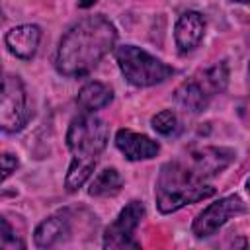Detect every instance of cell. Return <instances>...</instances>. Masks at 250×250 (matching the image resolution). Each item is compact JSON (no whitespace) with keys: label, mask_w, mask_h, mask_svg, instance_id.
<instances>
[{"label":"cell","mask_w":250,"mask_h":250,"mask_svg":"<svg viewBox=\"0 0 250 250\" xmlns=\"http://www.w3.org/2000/svg\"><path fill=\"white\" fill-rule=\"evenodd\" d=\"M76 209L72 207H64L55 211L53 215H49L47 219H43L33 232V240L37 248H53L59 242L66 240L72 234L74 229V219H76Z\"/></svg>","instance_id":"obj_9"},{"label":"cell","mask_w":250,"mask_h":250,"mask_svg":"<svg viewBox=\"0 0 250 250\" xmlns=\"http://www.w3.org/2000/svg\"><path fill=\"white\" fill-rule=\"evenodd\" d=\"M115 41L117 29L104 14L86 16L61 37L55 53V68L68 78L86 76L115 47Z\"/></svg>","instance_id":"obj_1"},{"label":"cell","mask_w":250,"mask_h":250,"mask_svg":"<svg viewBox=\"0 0 250 250\" xmlns=\"http://www.w3.org/2000/svg\"><path fill=\"white\" fill-rule=\"evenodd\" d=\"M115 146L117 150L131 162H141V160H150L160 152V145L158 141L143 135V133H135L131 129H119L115 133Z\"/></svg>","instance_id":"obj_12"},{"label":"cell","mask_w":250,"mask_h":250,"mask_svg":"<svg viewBox=\"0 0 250 250\" xmlns=\"http://www.w3.org/2000/svg\"><path fill=\"white\" fill-rule=\"evenodd\" d=\"M145 219L143 201H129L117 217L105 227L102 246L104 248H141V242L135 238V230Z\"/></svg>","instance_id":"obj_8"},{"label":"cell","mask_w":250,"mask_h":250,"mask_svg":"<svg viewBox=\"0 0 250 250\" xmlns=\"http://www.w3.org/2000/svg\"><path fill=\"white\" fill-rule=\"evenodd\" d=\"M31 117L27 92L18 74H4L0 100V127L4 133H20Z\"/></svg>","instance_id":"obj_6"},{"label":"cell","mask_w":250,"mask_h":250,"mask_svg":"<svg viewBox=\"0 0 250 250\" xmlns=\"http://www.w3.org/2000/svg\"><path fill=\"white\" fill-rule=\"evenodd\" d=\"M115 62L123 78L135 88H150L174 76V68L137 45L115 47Z\"/></svg>","instance_id":"obj_5"},{"label":"cell","mask_w":250,"mask_h":250,"mask_svg":"<svg viewBox=\"0 0 250 250\" xmlns=\"http://www.w3.org/2000/svg\"><path fill=\"white\" fill-rule=\"evenodd\" d=\"M246 191H248V193H250V178H248V180H246Z\"/></svg>","instance_id":"obj_21"},{"label":"cell","mask_w":250,"mask_h":250,"mask_svg":"<svg viewBox=\"0 0 250 250\" xmlns=\"http://www.w3.org/2000/svg\"><path fill=\"white\" fill-rule=\"evenodd\" d=\"M229 64L225 61L215 62L203 70H197L174 90V100L188 113H201L209 107L211 100L227 90Z\"/></svg>","instance_id":"obj_4"},{"label":"cell","mask_w":250,"mask_h":250,"mask_svg":"<svg viewBox=\"0 0 250 250\" xmlns=\"http://www.w3.org/2000/svg\"><path fill=\"white\" fill-rule=\"evenodd\" d=\"M186 160L207 180H213L219 176L223 170H227L234 160H236V150L230 146H217V145H207V146H197L191 148L186 154Z\"/></svg>","instance_id":"obj_10"},{"label":"cell","mask_w":250,"mask_h":250,"mask_svg":"<svg viewBox=\"0 0 250 250\" xmlns=\"http://www.w3.org/2000/svg\"><path fill=\"white\" fill-rule=\"evenodd\" d=\"M121 188H123V178L117 172V168H104L92 178L88 193L92 197H113L121 191Z\"/></svg>","instance_id":"obj_15"},{"label":"cell","mask_w":250,"mask_h":250,"mask_svg":"<svg viewBox=\"0 0 250 250\" xmlns=\"http://www.w3.org/2000/svg\"><path fill=\"white\" fill-rule=\"evenodd\" d=\"M0 225H2V229H0V246H2L4 250L25 248V242L20 240V238L14 234V229H12V225L8 223V219H6L4 215L0 217Z\"/></svg>","instance_id":"obj_17"},{"label":"cell","mask_w":250,"mask_h":250,"mask_svg":"<svg viewBox=\"0 0 250 250\" xmlns=\"http://www.w3.org/2000/svg\"><path fill=\"white\" fill-rule=\"evenodd\" d=\"M41 27L35 23H21V25H14L12 29L6 31L4 35V43L8 47V51L21 59V61H31L39 49L41 43Z\"/></svg>","instance_id":"obj_13"},{"label":"cell","mask_w":250,"mask_h":250,"mask_svg":"<svg viewBox=\"0 0 250 250\" xmlns=\"http://www.w3.org/2000/svg\"><path fill=\"white\" fill-rule=\"evenodd\" d=\"M248 211L246 203L242 201L240 195L232 193L227 197L217 199L215 203L207 205L191 223V232L195 238H207L213 236L219 229H223L230 219L244 215Z\"/></svg>","instance_id":"obj_7"},{"label":"cell","mask_w":250,"mask_h":250,"mask_svg":"<svg viewBox=\"0 0 250 250\" xmlns=\"http://www.w3.org/2000/svg\"><path fill=\"white\" fill-rule=\"evenodd\" d=\"M107 125L94 113L76 115L66 129V146L70 150V164L64 176L66 191H78L90 178L107 145Z\"/></svg>","instance_id":"obj_2"},{"label":"cell","mask_w":250,"mask_h":250,"mask_svg":"<svg viewBox=\"0 0 250 250\" xmlns=\"http://www.w3.org/2000/svg\"><path fill=\"white\" fill-rule=\"evenodd\" d=\"M248 72H250V66H248Z\"/></svg>","instance_id":"obj_22"},{"label":"cell","mask_w":250,"mask_h":250,"mask_svg":"<svg viewBox=\"0 0 250 250\" xmlns=\"http://www.w3.org/2000/svg\"><path fill=\"white\" fill-rule=\"evenodd\" d=\"M111 100H113V90H111L109 86H105L104 82H98V80L86 82V84L80 88L78 98H76L78 105H80L84 111H88V113H94V111H98V109L109 105Z\"/></svg>","instance_id":"obj_14"},{"label":"cell","mask_w":250,"mask_h":250,"mask_svg":"<svg viewBox=\"0 0 250 250\" xmlns=\"http://www.w3.org/2000/svg\"><path fill=\"white\" fill-rule=\"evenodd\" d=\"M94 2H96V0H84V2H78V6H80V8H88V6H92Z\"/></svg>","instance_id":"obj_19"},{"label":"cell","mask_w":250,"mask_h":250,"mask_svg":"<svg viewBox=\"0 0 250 250\" xmlns=\"http://www.w3.org/2000/svg\"><path fill=\"white\" fill-rule=\"evenodd\" d=\"M205 27H207V20L201 12L195 10L184 12L174 25V43L178 51L180 53L195 51L205 37Z\"/></svg>","instance_id":"obj_11"},{"label":"cell","mask_w":250,"mask_h":250,"mask_svg":"<svg viewBox=\"0 0 250 250\" xmlns=\"http://www.w3.org/2000/svg\"><path fill=\"white\" fill-rule=\"evenodd\" d=\"M201 176L186 156L168 160L160 166L156 184H154V201L162 215L180 211L186 205L203 201L215 195V188Z\"/></svg>","instance_id":"obj_3"},{"label":"cell","mask_w":250,"mask_h":250,"mask_svg":"<svg viewBox=\"0 0 250 250\" xmlns=\"http://www.w3.org/2000/svg\"><path fill=\"white\" fill-rule=\"evenodd\" d=\"M150 127L162 137H178L182 133V121L172 109H162L150 119Z\"/></svg>","instance_id":"obj_16"},{"label":"cell","mask_w":250,"mask_h":250,"mask_svg":"<svg viewBox=\"0 0 250 250\" xmlns=\"http://www.w3.org/2000/svg\"><path fill=\"white\" fill-rule=\"evenodd\" d=\"M18 156H14L12 152H4L2 154V180H8L12 172H16L18 168Z\"/></svg>","instance_id":"obj_18"},{"label":"cell","mask_w":250,"mask_h":250,"mask_svg":"<svg viewBox=\"0 0 250 250\" xmlns=\"http://www.w3.org/2000/svg\"><path fill=\"white\" fill-rule=\"evenodd\" d=\"M232 2H238V4H250V0H232Z\"/></svg>","instance_id":"obj_20"}]
</instances>
